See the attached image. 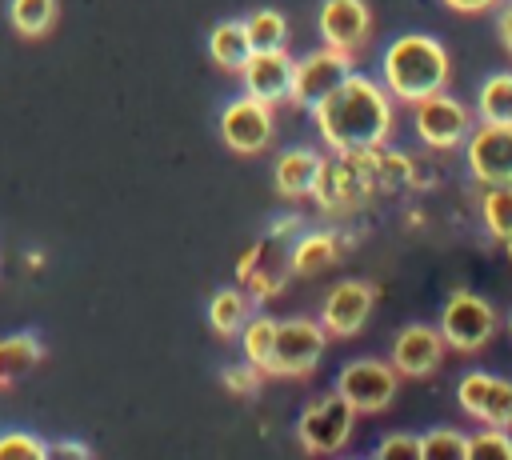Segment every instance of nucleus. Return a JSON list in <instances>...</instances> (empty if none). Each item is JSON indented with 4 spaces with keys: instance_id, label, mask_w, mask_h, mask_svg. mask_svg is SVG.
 <instances>
[{
    "instance_id": "1",
    "label": "nucleus",
    "mask_w": 512,
    "mask_h": 460,
    "mask_svg": "<svg viewBox=\"0 0 512 460\" xmlns=\"http://www.w3.org/2000/svg\"><path fill=\"white\" fill-rule=\"evenodd\" d=\"M312 120H316V128L332 152H360V148H376L388 140L392 100L384 96V88L376 80L348 72L312 108Z\"/></svg>"
},
{
    "instance_id": "2",
    "label": "nucleus",
    "mask_w": 512,
    "mask_h": 460,
    "mask_svg": "<svg viewBox=\"0 0 512 460\" xmlns=\"http://www.w3.org/2000/svg\"><path fill=\"white\" fill-rule=\"evenodd\" d=\"M448 84V52L436 36H424V32H408V36H396L384 52V88L404 100V104H416L432 92H440Z\"/></svg>"
},
{
    "instance_id": "3",
    "label": "nucleus",
    "mask_w": 512,
    "mask_h": 460,
    "mask_svg": "<svg viewBox=\"0 0 512 460\" xmlns=\"http://www.w3.org/2000/svg\"><path fill=\"white\" fill-rule=\"evenodd\" d=\"M320 352H324V324L304 320V316L276 320L268 372H276V376H308L320 364Z\"/></svg>"
},
{
    "instance_id": "4",
    "label": "nucleus",
    "mask_w": 512,
    "mask_h": 460,
    "mask_svg": "<svg viewBox=\"0 0 512 460\" xmlns=\"http://www.w3.org/2000/svg\"><path fill=\"white\" fill-rule=\"evenodd\" d=\"M496 332V312L488 300H480L476 292H452L444 312H440V340L444 348L456 352H476L488 336Z\"/></svg>"
},
{
    "instance_id": "5",
    "label": "nucleus",
    "mask_w": 512,
    "mask_h": 460,
    "mask_svg": "<svg viewBox=\"0 0 512 460\" xmlns=\"http://www.w3.org/2000/svg\"><path fill=\"white\" fill-rule=\"evenodd\" d=\"M352 420H356V408L332 392V396H320L304 408L300 424H296V436H300V448L304 452H340L352 436Z\"/></svg>"
},
{
    "instance_id": "6",
    "label": "nucleus",
    "mask_w": 512,
    "mask_h": 460,
    "mask_svg": "<svg viewBox=\"0 0 512 460\" xmlns=\"http://www.w3.org/2000/svg\"><path fill=\"white\" fill-rule=\"evenodd\" d=\"M348 72H352V52H340V48L324 44V48H316L304 60L292 64V92H288V100L300 104V108H316Z\"/></svg>"
},
{
    "instance_id": "7",
    "label": "nucleus",
    "mask_w": 512,
    "mask_h": 460,
    "mask_svg": "<svg viewBox=\"0 0 512 460\" xmlns=\"http://www.w3.org/2000/svg\"><path fill=\"white\" fill-rule=\"evenodd\" d=\"M468 132H472V112L444 88L416 100V136L428 148H456L464 144Z\"/></svg>"
},
{
    "instance_id": "8",
    "label": "nucleus",
    "mask_w": 512,
    "mask_h": 460,
    "mask_svg": "<svg viewBox=\"0 0 512 460\" xmlns=\"http://www.w3.org/2000/svg\"><path fill=\"white\" fill-rule=\"evenodd\" d=\"M336 392L356 408V412H380L396 396V368L384 360H356L340 368Z\"/></svg>"
},
{
    "instance_id": "9",
    "label": "nucleus",
    "mask_w": 512,
    "mask_h": 460,
    "mask_svg": "<svg viewBox=\"0 0 512 460\" xmlns=\"http://www.w3.org/2000/svg\"><path fill=\"white\" fill-rule=\"evenodd\" d=\"M272 104L256 100V96H236L232 104H224L220 112V136L232 152H260L268 140H272Z\"/></svg>"
},
{
    "instance_id": "10",
    "label": "nucleus",
    "mask_w": 512,
    "mask_h": 460,
    "mask_svg": "<svg viewBox=\"0 0 512 460\" xmlns=\"http://www.w3.org/2000/svg\"><path fill=\"white\" fill-rule=\"evenodd\" d=\"M468 140V168L480 184H512V124H480Z\"/></svg>"
},
{
    "instance_id": "11",
    "label": "nucleus",
    "mask_w": 512,
    "mask_h": 460,
    "mask_svg": "<svg viewBox=\"0 0 512 460\" xmlns=\"http://www.w3.org/2000/svg\"><path fill=\"white\" fill-rule=\"evenodd\" d=\"M460 408L492 428H508L512 424V380L492 376V372H468L456 384Z\"/></svg>"
},
{
    "instance_id": "12",
    "label": "nucleus",
    "mask_w": 512,
    "mask_h": 460,
    "mask_svg": "<svg viewBox=\"0 0 512 460\" xmlns=\"http://www.w3.org/2000/svg\"><path fill=\"white\" fill-rule=\"evenodd\" d=\"M372 300H376V288L368 280H340L324 296V308H320L324 332H332V336H356L364 328V320L372 316Z\"/></svg>"
},
{
    "instance_id": "13",
    "label": "nucleus",
    "mask_w": 512,
    "mask_h": 460,
    "mask_svg": "<svg viewBox=\"0 0 512 460\" xmlns=\"http://www.w3.org/2000/svg\"><path fill=\"white\" fill-rule=\"evenodd\" d=\"M292 56L284 48H272V52H252L244 64H240V80H244V92L264 100V104H280L288 100L292 92Z\"/></svg>"
},
{
    "instance_id": "14",
    "label": "nucleus",
    "mask_w": 512,
    "mask_h": 460,
    "mask_svg": "<svg viewBox=\"0 0 512 460\" xmlns=\"http://www.w3.org/2000/svg\"><path fill=\"white\" fill-rule=\"evenodd\" d=\"M368 28H372V12L364 0H324L320 4V36L328 48L356 52L368 40Z\"/></svg>"
},
{
    "instance_id": "15",
    "label": "nucleus",
    "mask_w": 512,
    "mask_h": 460,
    "mask_svg": "<svg viewBox=\"0 0 512 460\" xmlns=\"http://www.w3.org/2000/svg\"><path fill=\"white\" fill-rule=\"evenodd\" d=\"M440 356H444L440 328L408 324V328L396 332V340H392V368L404 372V376H428V372H436Z\"/></svg>"
},
{
    "instance_id": "16",
    "label": "nucleus",
    "mask_w": 512,
    "mask_h": 460,
    "mask_svg": "<svg viewBox=\"0 0 512 460\" xmlns=\"http://www.w3.org/2000/svg\"><path fill=\"white\" fill-rule=\"evenodd\" d=\"M320 156L312 148H288L276 156V188L280 196L296 200V196H312V184L320 176Z\"/></svg>"
},
{
    "instance_id": "17",
    "label": "nucleus",
    "mask_w": 512,
    "mask_h": 460,
    "mask_svg": "<svg viewBox=\"0 0 512 460\" xmlns=\"http://www.w3.org/2000/svg\"><path fill=\"white\" fill-rule=\"evenodd\" d=\"M44 356V340L36 332H12L0 336V388H12L16 380H24Z\"/></svg>"
},
{
    "instance_id": "18",
    "label": "nucleus",
    "mask_w": 512,
    "mask_h": 460,
    "mask_svg": "<svg viewBox=\"0 0 512 460\" xmlns=\"http://www.w3.org/2000/svg\"><path fill=\"white\" fill-rule=\"evenodd\" d=\"M208 52L220 68L228 72H240V64L252 56V44H248V32H244V20H220L212 32H208Z\"/></svg>"
},
{
    "instance_id": "19",
    "label": "nucleus",
    "mask_w": 512,
    "mask_h": 460,
    "mask_svg": "<svg viewBox=\"0 0 512 460\" xmlns=\"http://www.w3.org/2000/svg\"><path fill=\"white\" fill-rule=\"evenodd\" d=\"M336 256H340L336 232H308V236H300L296 248H292V272H300V276L324 272Z\"/></svg>"
},
{
    "instance_id": "20",
    "label": "nucleus",
    "mask_w": 512,
    "mask_h": 460,
    "mask_svg": "<svg viewBox=\"0 0 512 460\" xmlns=\"http://www.w3.org/2000/svg\"><path fill=\"white\" fill-rule=\"evenodd\" d=\"M56 12H60L56 0H8V20L28 40H40L44 32H52Z\"/></svg>"
},
{
    "instance_id": "21",
    "label": "nucleus",
    "mask_w": 512,
    "mask_h": 460,
    "mask_svg": "<svg viewBox=\"0 0 512 460\" xmlns=\"http://www.w3.org/2000/svg\"><path fill=\"white\" fill-rule=\"evenodd\" d=\"M244 320H248V296H244L240 288H220V292L208 300V324H212V332L236 336Z\"/></svg>"
},
{
    "instance_id": "22",
    "label": "nucleus",
    "mask_w": 512,
    "mask_h": 460,
    "mask_svg": "<svg viewBox=\"0 0 512 460\" xmlns=\"http://www.w3.org/2000/svg\"><path fill=\"white\" fill-rule=\"evenodd\" d=\"M480 120L512 124V72H496L480 84Z\"/></svg>"
},
{
    "instance_id": "23",
    "label": "nucleus",
    "mask_w": 512,
    "mask_h": 460,
    "mask_svg": "<svg viewBox=\"0 0 512 460\" xmlns=\"http://www.w3.org/2000/svg\"><path fill=\"white\" fill-rule=\"evenodd\" d=\"M244 32H248L252 52H272V48H284V40H288V20H284L280 12H272V8H260V12H252V16L244 20Z\"/></svg>"
},
{
    "instance_id": "24",
    "label": "nucleus",
    "mask_w": 512,
    "mask_h": 460,
    "mask_svg": "<svg viewBox=\"0 0 512 460\" xmlns=\"http://www.w3.org/2000/svg\"><path fill=\"white\" fill-rule=\"evenodd\" d=\"M272 336H276V320L272 316H252L240 324V344H244V360L256 364L260 372H268V356H272Z\"/></svg>"
},
{
    "instance_id": "25",
    "label": "nucleus",
    "mask_w": 512,
    "mask_h": 460,
    "mask_svg": "<svg viewBox=\"0 0 512 460\" xmlns=\"http://www.w3.org/2000/svg\"><path fill=\"white\" fill-rule=\"evenodd\" d=\"M484 212V228L496 240H512V184H492L480 200Z\"/></svg>"
},
{
    "instance_id": "26",
    "label": "nucleus",
    "mask_w": 512,
    "mask_h": 460,
    "mask_svg": "<svg viewBox=\"0 0 512 460\" xmlns=\"http://www.w3.org/2000/svg\"><path fill=\"white\" fill-rule=\"evenodd\" d=\"M420 456L424 460H468V436L452 428H432L428 436H420Z\"/></svg>"
},
{
    "instance_id": "27",
    "label": "nucleus",
    "mask_w": 512,
    "mask_h": 460,
    "mask_svg": "<svg viewBox=\"0 0 512 460\" xmlns=\"http://www.w3.org/2000/svg\"><path fill=\"white\" fill-rule=\"evenodd\" d=\"M48 444L24 428H8L0 432V460H44Z\"/></svg>"
},
{
    "instance_id": "28",
    "label": "nucleus",
    "mask_w": 512,
    "mask_h": 460,
    "mask_svg": "<svg viewBox=\"0 0 512 460\" xmlns=\"http://www.w3.org/2000/svg\"><path fill=\"white\" fill-rule=\"evenodd\" d=\"M512 460V436L504 428H488L468 436V460Z\"/></svg>"
},
{
    "instance_id": "29",
    "label": "nucleus",
    "mask_w": 512,
    "mask_h": 460,
    "mask_svg": "<svg viewBox=\"0 0 512 460\" xmlns=\"http://www.w3.org/2000/svg\"><path fill=\"white\" fill-rule=\"evenodd\" d=\"M224 388L236 392V396H252L260 388V368L256 364H236V368H224Z\"/></svg>"
},
{
    "instance_id": "30",
    "label": "nucleus",
    "mask_w": 512,
    "mask_h": 460,
    "mask_svg": "<svg viewBox=\"0 0 512 460\" xmlns=\"http://www.w3.org/2000/svg\"><path fill=\"white\" fill-rule=\"evenodd\" d=\"M384 460H400V456H408V460H416L420 456V436H404V432H396V436H388V440H380V448H376Z\"/></svg>"
},
{
    "instance_id": "31",
    "label": "nucleus",
    "mask_w": 512,
    "mask_h": 460,
    "mask_svg": "<svg viewBox=\"0 0 512 460\" xmlns=\"http://www.w3.org/2000/svg\"><path fill=\"white\" fill-rule=\"evenodd\" d=\"M48 456H80V460H88L92 448L80 444V440H56V444H48Z\"/></svg>"
},
{
    "instance_id": "32",
    "label": "nucleus",
    "mask_w": 512,
    "mask_h": 460,
    "mask_svg": "<svg viewBox=\"0 0 512 460\" xmlns=\"http://www.w3.org/2000/svg\"><path fill=\"white\" fill-rule=\"evenodd\" d=\"M496 32H500V44L512 52V0H504V8H500V20H496Z\"/></svg>"
},
{
    "instance_id": "33",
    "label": "nucleus",
    "mask_w": 512,
    "mask_h": 460,
    "mask_svg": "<svg viewBox=\"0 0 512 460\" xmlns=\"http://www.w3.org/2000/svg\"><path fill=\"white\" fill-rule=\"evenodd\" d=\"M296 228H300V216H292V212H288V216H276V220H272L268 236H272V240H280V236H288V232H296Z\"/></svg>"
},
{
    "instance_id": "34",
    "label": "nucleus",
    "mask_w": 512,
    "mask_h": 460,
    "mask_svg": "<svg viewBox=\"0 0 512 460\" xmlns=\"http://www.w3.org/2000/svg\"><path fill=\"white\" fill-rule=\"evenodd\" d=\"M452 12H484V8H492L496 0H444Z\"/></svg>"
}]
</instances>
